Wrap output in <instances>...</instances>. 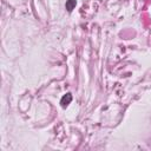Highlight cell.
Returning <instances> with one entry per match:
<instances>
[{
    "mask_svg": "<svg viewBox=\"0 0 151 151\" xmlns=\"http://www.w3.org/2000/svg\"><path fill=\"white\" fill-rule=\"evenodd\" d=\"M77 5V0H66V4H65V7L67 9L68 13H71L73 11V8L76 7Z\"/></svg>",
    "mask_w": 151,
    "mask_h": 151,
    "instance_id": "obj_2",
    "label": "cell"
},
{
    "mask_svg": "<svg viewBox=\"0 0 151 151\" xmlns=\"http://www.w3.org/2000/svg\"><path fill=\"white\" fill-rule=\"evenodd\" d=\"M71 101H72V94H71V93H66V94L61 98V100H60V105H61L63 109H66Z\"/></svg>",
    "mask_w": 151,
    "mask_h": 151,
    "instance_id": "obj_1",
    "label": "cell"
}]
</instances>
